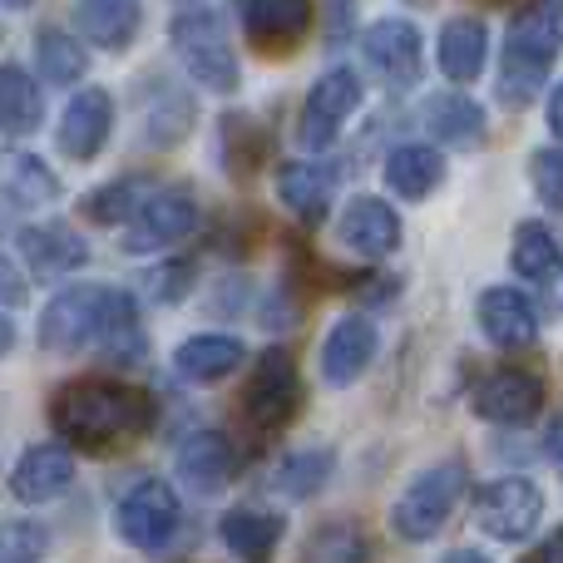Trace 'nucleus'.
Returning a JSON list of instances; mask_svg holds the SVG:
<instances>
[{
  "instance_id": "obj_26",
  "label": "nucleus",
  "mask_w": 563,
  "mask_h": 563,
  "mask_svg": "<svg viewBox=\"0 0 563 563\" xmlns=\"http://www.w3.org/2000/svg\"><path fill=\"white\" fill-rule=\"evenodd\" d=\"M243 341L228 336V331H198V336L178 341L174 351V371L184 380H198V386H208V380H223L233 376L238 366H243Z\"/></svg>"
},
{
  "instance_id": "obj_42",
  "label": "nucleus",
  "mask_w": 563,
  "mask_h": 563,
  "mask_svg": "<svg viewBox=\"0 0 563 563\" xmlns=\"http://www.w3.org/2000/svg\"><path fill=\"white\" fill-rule=\"evenodd\" d=\"M440 563H495V559L479 554V549H450V554L440 559Z\"/></svg>"
},
{
  "instance_id": "obj_31",
  "label": "nucleus",
  "mask_w": 563,
  "mask_h": 563,
  "mask_svg": "<svg viewBox=\"0 0 563 563\" xmlns=\"http://www.w3.org/2000/svg\"><path fill=\"white\" fill-rule=\"evenodd\" d=\"M509 257H515V273L525 282H534V287H554L563 277V247L544 223H519L515 253Z\"/></svg>"
},
{
  "instance_id": "obj_20",
  "label": "nucleus",
  "mask_w": 563,
  "mask_h": 563,
  "mask_svg": "<svg viewBox=\"0 0 563 563\" xmlns=\"http://www.w3.org/2000/svg\"><path fill=\"white\" fill-rule=\"evenodd\" d=\"M109 129H114V99H109V89H79L65 104V119H59V148L75 164H89L109 144Z\"/></svg>"
},
{
  "instance_id": "obj_1",
  "label": "nucleus",
  "mask_w": 563,
  "mask_h": 563,
  "mask_svg": "<svg viewBox=\"0 0 563 563\" xmlns=\"http://www.w3.org/2000/svg\"><path fill=\"white\" fill-rule=\"evenodd\" d=\"M40 341L55 356H75L85 346H109L139 356V301L124 287H104V282H79L49 297V307L40 311Z\"/></svg>"
},
{
  "instance_id": "obj_28",
  "label": "nucleus",
  "mask_w": 563,
  "mask_h": 563,
  "mask_svg": "<svg viewBox=\"0 0 563 563\" xmlns=\"http://www.w3.org/2000/svg\"><path fill=\"white\" fill-rule=\"evenodd\" d=\"M301 563H376V544H371L361 519H321L301 544Z\"/></svg>"
},
{
  "instance_id": "obj_9",
  "label": "nucleus",
  "mask_w": 563,
  "mask_h": 563,
  "mask_svg": "<svg viewBox=\"0 0 563 563\" xmlns=\"http://www.w3.org/2000/svg\"><path fill=\"white\" fill-rule=\"evenodd\" d=\"M198 228V198L188 188H154L144 198V208L134 213V223H124V253L148 257V253H164V247L184 243L188 233Z\"/></svg>"
},
{
  "instance_id": "obj_21",
  "label": "nucleus",
  "mask_w": 563,
  "mask_h": 563,
  "mask_svg": "<svg viewBox=\"0 0 563 563\" xmlns=\"http://www.w3.org/2000/svg\"><path fill=\"white\" fill-rule=\"evenodd\" d=\"M282 534H287V519L257 505H238L218 519V539H223V549L238 563H267L277 554Z\"/></svg>"
},
{
  "instance_id": "obj_5",
  "label": "nucleus",
  "mask_w": 563,
  "mask_h": 563,
  "mask_svg": "<svg viewBox=\"0 0 563 563\" xmlns=\"http://www.w3.org/2000/svg\"><path fill=\"white\" fill-rule=\"evenodd\" d=\"M168 40H174V55L184 59L188 79H194L198 89H208V95H233L238 89L243 69H238L233 40H228V25L218 10H208V5L178 10Z\"/></svg>"
},
{
  "instance_id": "obj_16",
  "label": "nucleus",
  "mask_w": 563,
  "mask_h": 563,
  "mask_svg": "<svg viewBox=\"0 0 563 563\" xmlns=\"http://www.w3.org/2000/svg\"><path fill=\"white\" fill-rule=\"evenodd\" d=\"M15 253L20 263L30 267V277L40 282H55L69 277L89 263V243L65 223H35V228H20L15 233Z\"/></svg>"
},
{
  "instance_id": "obj_3",
  "label": "nucleus",
  "mask_w": 563,
  "mask_h": 563,
  "mask_svg": "<svg viewBox=\"0 0 563 563\" xmlns=\"http://www.w3.org/2000/svg\"><path fill=\"white\" fill-rule=\"evenodd\" d=\"M559 55H563V0H529L509 20L505 65H499V99L509 109L534 104Z\"/></svg>"
},
{
  "instance_id": "obj_12",
  "label": "nucleus",
  "mask_w": 563,
  "mask_h": 563,
  "mask_svg": "<svg viewBox=\"0 0 563 563\" xmlns=\"http://www.w3.org/2000/svg\"><path fill=\"white\" fill-rule=\"evenodd\" d=\"M376 346H380V331L371 317H361V311L336 317L327 331V341H321V380L336 390L351 386V380H361L366 366L376 361Z\"/></svg>"
},
{
  "instance_id": "obj_18",
  "label": "nucleus",
  "mask_w": 563,
  "mask_h": 563,
  "mask_svg": "<svg viewBox=\"0 0 563 563\" xmlns=\"http://www.w3.org/2000/svg\"><path fill=\"white\" fill-rule=\"evenodd\" d=\"M243 30L263 55H287L311 30V0H243Z\"/></svg>"
},
{
  "instance_id": "obj_19",
  "label": "nucleus",
  "mask_w": 563,
  "mask_h": 563,
  "mask_svg": "<svg viewBox=\"0 0 563 563\" xmlns=\"http://www.w3.org/2000/svg\"><path fill=\"white\" fill-rule=\"evenodd\" d=\"M479 331L499 351H525L539 341V311L525 291L515 287H485L479 291Z\"/></svg>"
},
{
  "instance_id": "obj_15",
  "label": "nucleus",
  "mask_w": 563,
  "mask_h": 563,
  "mask_svg": "<svg viewBox=\"0 0 563 563\" xmlns=\"http://www.w3.org/2000/svg\"><path fill=\"white\" fill-rule=\"evenodd\" d=\"M174 465H178L184 489H194V495H223L238 475V445L223 430H194V435L178 445Z\"/></svg>"
},
{
  "instance_id": "obj_17",
  "label": "nucleus",
  "mask_w": 563,
  "mask_h": 563,
  "mask_svg": "<svg viewBox=\"0 0 563 563\" xmlns=\"http://www.w3.org/2000/svg\"><path fill=\"white\" fill-rule=\"evenodd\" d=\"M341 243L356 257H366V263H380V257H390L400 247V213L386 198H371V194L351 198L341 208Z\"/></svg>"
},
{
  "instance_id": "obj_13",
  "label": "nucleus",
  "mask_w": 563,
  "mask_h": 563,
  "mask_svg": "<svg viewBox=\"0 0 563 563\" xmlns=\"http://www.w3.org/2000/svg\"><path fill=\"white\" fill-rule=\"evenodd\" d=\"M544 410V380L534 371H489L475 390V416L489 426H529Z\"/></svg>"
},
{
  "instance_id": "obj_37",
  "label": "nucleus",
  "mask_w": 563,
  "mask_h": 563,
  "mask_svg": "<svg viewBox=\"0 0 563 563\" xmlns=\"http://www.w3.org/2000/svg\"><path fill=\"white\" fill-rule=\"evenodd\" d=\"M529 184H534L539 203L563 213V144L559 148H539V154L529 158Z\"/></svg>"
},
{
  "instance_id": "obj_23",
  "label": "nucleus",
  "mask_w": 563,
  "mask_h": 563,
  "mask_svg": "<svg viewBox=\"0 0 563 563\" xmlns=\"http://www.w3.org/2000/svg\"><path fill=\"white\" fill-rule=\"evenodd\" d=\"M435 59H440V75H445L450 85H475V79L485 75V59H489L485 20H475V15L445 20V30H440V40H435Z\"/></svg>"
},
{
  "instance_id": "obj_34",
  "label": "nucleus",
  "mask_w": 563,
  "mask_h": 563,
  "mask_svg": "<svg viewBox=\"0 0 563 563\" xmlns=\"http://www.w3.org/2000/svg\"><path fill=\"white\" fill-rule=\"evenodd\" d=\"M331 470H336V460H331L327 445L297 450V455H287V460L277 465L273 489H277V495H287V499H311V495H317V489L331 479Z\"/></svg>"
},
{
  "instance_id": "obj_2",
  "label": "nucleus",
  "mask_w": 563,
  "mask_h": 563,
  "mask_svg": "<svg viewBox=\"0 0 563 563\" xmlns=\"http://www.w3.org/2000/svg\"><path fill=\"white\" fill-rule=\"evenodd\" d=\"M154 420V400L148 390L129 386V380H69L49 396V426L59 440L75 450H119L139 440Z\"/></svg>"
},
{
  "instance_id": "obj_27",
  "label": "nucleus",
  "mask_w": 563,
  "mask_h": 563,
  "mask_svg": "<svg viewBox=\"0 0 563 563\" xmlns=\"http://www.w3.org/2000/svg\"><path fill=\"white\" fill-rule=\"evenodd\" d=\"M386 184H390V194H396V198L420 203V198H430L440 184H445V154H440L435 144H400V148H390Z\"/></svg>"
},
{
  "instance_id": "obj_4",
  "label": "nucleus",
  "mask_w": 563,
  "mask_h": 563,
  "mask_svg": "<svg viewBox=\"0 0 563 563\" xmlns=\"http://www.w3.org/2000/svg\"><path fill=\"white\" fill-rule=\"evenodd\" d=\"M470 495V465L465 460H440V465H426L400 499L390 505V529L406 544H426L445 529V519L455 515V505Z\"/></svg>"
},
{
  "instance_id": "obj_25",
  "label": "nucleus",
  "mask_w": 563,
  "mask_h": 563,
  "mask_svg": "<svg viewBox=\"0 0 563 563\" xmlns=\"http://www.w3.org/2000/svg\"><path fill=\"white\" fill-rule=\"evenodd\" d=\"M426 129H430V139L435 144H445V148H479L489 139V114H485V104L479 99H470V95H430V104H426Z\"/></svg>"
},
{
  "instance_id": "obj_14",
  "label": "nucleus",
  "mask_w": 563,
  "mask_h": 563,
  "mask_svg": "<svg viewBox=\"0 0 563 563\" xmlns=\"http://www.w3.org/2000/svg\"><path fill=\"white\" fill-rule=\"evenodd\" d=\"M75 485V445H59V440H45V445H30L25 455L10 470V495L20 505H49L65 489Z\"/></svg>"
},
{
  "instance_id": "obj_36",
  "label": "nucleus",
  "mask_w": 563,
  "mask_h": 563,
  "mask_svg": "<svg viewBox=\"0 0 563 563\" xmlns=\"http://www.w3.org/2000/svg\"><path fill=\"white\" fill-rule=\"evenodd\" d=\"M49 554V529L35 519H10L5 539H0V563H45Z\"/></svg>"
},
{
  "instance_id": "obj_33",
  "label": "nucleus",
  "mask_w": 563,
  "mask_h": 563,
  "mask_svg": "<svg viewBox=\"0 0 563 563\" xmlns=\"http://www.w3.org/2000/svg\"><path fill=\"white\" fill-rule=\"evenodd\" d=\"M158 104L144 109V139L154 148H174L178 139L188 134V124H194V104H188L184 89H174L168 79H158Z\"/></svg>"
},
{
  "instance_id": "obj_11",
  "label": "nucleus",
  "mask_w": 563,
  "mask_h": 563,
  "mask_svg": "<svg viewBox=\"0 0 563 563\" xmlns=\"http://www.w3.org/2000/svg\"><path fill=\"white\" fill-rule=\"evenodd\" d=\"M361 49H366V65L376 69L390 89H410V85H420V75H426V40H420V30L400 15L376 20V25L361 35Z\"/></svg>"
},
{
  "instance_id": "obj_30",
  "label": "nucleus",
  "mask_w": 563,
  "mask_h": 563,
  "mask_svg": "<svg viewBox=\"0 0 563 563\" xmlns=\"http://www.w3.org/2000/svg\"><path fill=\"white\" fill-rule=\"evenodd\" d=\"M0 124H5V139H25L45 124V95L35 75H25L20 65L0 69Z\"/></svg>"
},
{
  "instance_id": "obj_7",
  "label": "nucleus",
  "mask_w": 563,
  "mask_h": 563,
  "mask_svg": "<svg viewBox=\"0 0 563 563\" xmlns=\"http://www.w3.org/2000/svg\"><path fill=\"white\" fill-rule=\"evenodd\" d=\"M178 519H184V505H178V489L168 485V479H139L114 509L119 539L134 544V549H144V554L174 544Z\"/></svg>"
},
{
  "instance_id": "obj_32",
  "label": "nucleus",
  "mask_w": 563,
  "mask_h": 563,
  "mask_svg": "<svg viewBox=\"0 0 563 563\" xmlns=\"http://www.w3.org/2000/svg\"><path fill=\"white\" fill-rule=\"evenodd\" d=\"M35 59H40V75H45L49 85H59V89L79 85V79H85V69H89L85 45H79L69 30H40Z\"/></svg>"
},
{
  "instance_id": "obj_6",
  "label": "nucleus",
  "mask_w": 563,
  "mask_h": 563,
  "mask_svg": "<svg viewBox=\"0 0 563 563\" xmlns=\"http://www.w3.org/2000/svg\"><path fill=\"white\" fill-rule=\"evenodd\" d=\"M470 499H475L479 534L499 539V544H525L544 519V495L529 475H499L489 485H479Z\"/></svg>"
},
{
  "instance_id": "obj_40",
  "label": "nucleus",
  "mask_w": 563,
  "mask_h": 563,
  "mask_svg": "<svg viewBox=\"0 0 563 563\" xmlns=\"http://www.w3.org/2000/svg\"><path fill=\"white\" fill-rule=\"evenodd\" d=\"M544 450L559 460V470H563V410H559L554 420H549V430H544Z\"/></svg>"
},
{
  "instance_id": "obj_41",
  "label": "nucleus",
  "mask_w": 563,
  "mask_h": 563,
  "mask_svg": "<svg viewBox=\"0 0 563 563\" xmlns=\"http://www.w3.org/2000/svg\"><path fill=\"white\" fill-rule=\"evenodd\" d=\"M0 273H5V311H10V307H20V273H15V263H5Z\"/></svg>"
},
{
  "instance_id": "obj_35",
  "label": "nucleus",
  "mask_w": 563,
  "mask_h": 563,
  "mask_svg": "<svg viewBox=\"0 0 563 563\" xmlns=\"http://www.w3.org/2000/svg\"><path fill=\"white\" fill-rule=\"evenodd\" d=\"M144 178H114V184L95 188L85 198V218L99 228H114V223H134V213L144 208Z\"/></svg>"
},
{
  "instance_id": "obj_38",
  "label": "nucleus",
  "mask_w": 563,
  "mask_h": 563,
  "mask_svg": "<svg viewBox=\"0 0 563 563\" xmlns=\"http://www.w3.org/2000/svg\"><path fill=\"white\" fill-rule=\"evenodd\" d=\"M525 563H563V529H559V534H549L544 544H539V549H534V554H529Z\"/></svg>"
},
{
  "instance_id": "obj_43",
  "label": "nucleus",
  "mask_w": 563,
  "mask_h": 563,
  "mask_svg": "<svg viewBox=\"0 0 563 563\" xmlns=\"http://www.w3.org/2000/svg\"><path fill=\"white\" fill-rule=\"evenodd\" d=\"M30 5V0H5V10H25Z\"/></svg>"
},
{
  "instance_id": "obj_22",
  "label": "nucleus",
  "mask_w": 563,
  "mask_h": 563,
  "mask_svg": "<svg viewBox=\"0 0 563 563\" xmlns=\"http://www.w3.org/2000/svg\"><path fill=\"white\" fill-rule=\"evenodd\" d=\"M139 25H144V0H75V30L95 49H119L134 45Z\"/></svg>"
},
{
  "instance_id": "obj_24",
  "label": "nucleus",
  "mask_w": 563,
  "mask_h": 563,
  "mask_svg": "<svg viewBox=\"0 0 563 563\" xmlns=\"http://www.w3.org/2000/svg\"><path fill=\"white\" fill-rule=\"evenodd\" d=\"M331 194H336V168L317 164V158H291V164L277 168V198L307 228H317L321 218H327Z\"/></svg>"
},
{
  "instance_id": "obj_39",
  "label": "nucleus",
  "mask_w": 563,
  "mask_h": 563,
  "mask_svg": "<svg viewBox=\"0 0 563 563\" xmlns=\"http://www.w3.org/2000/svg\"><path fill=\"white\" fill-rule=\"evenodd\" d=\"M549 134L563 144V85L549 89Z\"/></svg>"
},
{
  "instance_id": "obj_8",
  "label": "nucleus",
  "mask_w": 563,
  "mask_h": 563,
  "mask_svg": "<svg viewBox=\"0 0 563 563\" xmlns=\"http://www.w3.org/2000/svg\"><path fill=\"white\" fill-rule=\"evenodd\" d=\"M301 406V371L287 346H267L243 386V416L257 430H282Z\"/></svg>"
},
{
  "instance_id": "obj_29",
  "label": "nucleus",
  "mask_w": 563,
  "mask_h": 563,
  "mask_svg": "<svg viewBox=\"0 0 563 563\" xmlns=\"http://www.w3.org/2000/svg\"><path fill=\"white\" fill-rule=\"evenodd\" d=\"M59 203V178L45 158L35 154H10L5 164V208L10 213H40V208Z\"/></svg>"
},
{
  "instance_id": "obj_10",
  "label": "nucleus",
  "mask_w": 563,
  "mask_h": 563,
  "mask_svg": "<svg viewBox=\"0 0 563 563\" xmlns=\"http://www.w3.org/2000/svg\"><path fill=\"white\" fill-rule=\"evenodd\" d=\"M361 75L346 65L327 69V75L311 85L307 104H301V124H297V139L311 148V154H321V148H331L341 139V129H346V119L361 109Z\"/></svg>"
}]
</instances>
